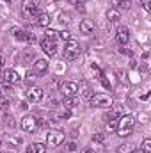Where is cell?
<instances>
[{
	"mask_svg": "<svg viewBox=\"0 0 151 153\" xmlns=\"http://www.w3.org/2000/svg\"><path fill=\"white\" fill-rule=\"evenodd\" d=\"M114 103L112 96L110 94H105V93H94L91 94V107H96V109H110Z\"/></svg>",
	"mask_w": 151,
	"mask_h": 153,
	"instance_id": "6da1fadb",
	"label": "cell"
},
{
	"mask_svg": "<svg viewBox=\"0 0 151 153\" xmlns=\"http://www.w3.org/2000/svg\"><path fill=\"white\" fill-rule=\"evenodd\" d=\"M64 139H66V134L62 130H50L46 134V146L57 148V146H61L64 143Z\"/></svg>",
	"mask_w": 151,
	"mask_h": 153,
	"instance_id": "7a4b0ae2",
	"label": "cell"
},
{
	"mask_svg": "<svg viewBox=\"0 0 151 153\" xmlns=\"http://www.w3.org/2000/svg\"><path fill=\"white\" fill-rule=\"evenodd\" d=\"M78 53H80V43H78L76 39H70V41H66L64 59L73 61V59H76V57H78Z\"/></svg>",
	"mask_w": 151,
	"mask_h": 153,
	"instance_id": "3957f363",
	"label": "cell"
},
{
	"mask_svg": "<svg viewBox=\"0 0 151 153\" xmlns=\"http://www.w3.org/2000/svg\"><path fill=\"white\" fill-rule=\"evenodd\" d=\"M39 7V0H23V16L29 20H34L38 14Z\"/></svg>",
	"mask_w": 151,
	"mask_h": 153,
	"instance_id": "277c9868",
	"label": "cell"
},
{
	"mask_svg": "<svg viewBox=\"0 0 151 153\" xmlns=\"http://www.w3.org/2000/svg\"><path fill=\"white\" fill-rule=\"evenodd\" d=\"M20 126L23 128V132H27V134H34L36 130H38V123H36V116H23L21 117V121H20Z\"/></svg>",
	"mask_w": 151,
	"mask_h": 153,
	"instance_id": "5b68a950",
	"label": "cell"
},
{
	"mask_svg": "<svg viewBox=\"0 0 151 153\" xmlns=\"http://www.w3.org/2000/svg\"><path fill=\"white\" fill-rule=\"evenodd\" d=\"M133 126H135V117L130 114H124V116H119L117 117V128H115V132L117 130H130V132H133Z\"/></svg>",
	"mask_w": 151,
	"mask_h": 153,
	"instance_id": "8992f818",
	"label": "cell"
},
{
	"mask_svg": "<svg viewBox=\"0 0 151 153\" xmlns=\"http://www.w3.org/2000/svg\"><path fill=\"white\" fill-rule=\"evenodd\" d=\"M59 91L64 94V96H76V93H78V84L76 82H61V85H59Z\"/></svg>",
	"mask_w": 151,
	"mask_h": 153,
	"instance_id": "52a82bcc",
	"label": "cell"
},
{
	"mask_svg": "<svg viewBox=\"0 0 151 153\" xmlns=\"http://www.w3.org/2000/svg\"><path fill=\"white\" fill-rule=\"evenodd\" d=\"M27 100L30 103H39L43 100V89L38 87V85H30L29 91H27Z\"/></svg>",
	"mask_w": 151,
	"mask_h": 153,
	"instance_id": "ba28073f",
	"label": "cell"
},
{
	"mask_svg": "<svg viewBox=\"0 0 151 153\" xmlns=\"http://www.w3.org/2000/svg\"><path fill=\"white\" fill-rule=\"evenodd\" d=\"M41 48H43V52H44L46 55H55V53H57V45H55V41H52V39H48V38L41 39Z\"/></svg>",
	"mask_w": 151,
	"mask_h": 153,
	"instance_id": "9c48e42d",
	"label": "cell"
},
{
	"mask_svg": "<svg viewBox=\"0 0 151 153\" xmlns=\"http://www.w3.org/2000/svg\"><path fill=\"white\" fill-rule=\"evenodd\" d=\"M2 76H4V82H7V84H11V85L21 82V76H20V73H18L16 70H4Z\"/></svg>",
	"mask_w": 151,
	"mask_h": 153,
	"instance_id": "30bf717a",
	"label": "cell"
},
{
	"mask_svg": "<svg viewBox=\"0 0 151 153\" xmlns=\"http://www.w3.org/2000/svg\"><path fill=\"white\" fill-rule=\"evenodd\" d=\"M46 71H48V61H44V59H36V61H34L32 73L36 76H39V75H44Z\"/></svg>",
	"mask_w": 151,
	"mask_h": 153,
	"instance_id": "8fae6325",
	"label": "cell"
},
{
	"mask_svg": "<svg viewBox=\"0 0 151 153\" xmlns=\"http://www.w3.org/2000/svg\"><path fill=\"white\" fill-rule=\"evenodd\" d=\"M115 39L121 46H124L128 41H130V29L128 27H119L117 29V34H115Z\"/></svg>",
	"mask_w": 151,
	"mask_h": 153,
	"instance_id": "7c38bea8",
	"label": "cell"
},
{
	"mask_svg": "<svg viewBox=\"0 0 151 153\" xmlns=\"http://www.w3.org/2000/svg\"><path fill=\"white\" fill-rule=\"evenodd\" d=\"M34 22L38 23L39 27H48V25H50V22H52V18H50V14H48V13H38V14H36V18H34Z\"/></svg>",
	"mask_w": 151,
	"mask_h": 153,
	"instance_id": "4fadbf2b",
	"label": "cell"
},
{
	"mask_svg": "<svg viewBox=\"0 0 151 153\" xmlns=\"http://www.w3.org/2000/svg\"><path fill=\"white\" fill-rule=\"evenodd\" d=\"M46 152V144L43 143H32L25 148V153H44Z\"/></svg>",
	"mask_w": 151,
	"mask_h": 153,
	"instance_id": "5bb4252c",
	"label": "cell"
},
{
	"mask_svg": "<svg viewBox=\"0 0 151 153\" xmlns=\"http://www.w3.org/2000/svg\"><path fill=\"white\" fill-rule=\"evenodd\" d=\"M94 30V22L93 20H82L80 22V32L82 34H91Z\"/></svg>",
	"mask_w": 151,
	"mask_h": 153,
	"instance_id": "9a60e30c",
	"label": "cell"
},
{
	"mask_svg": "<svg viewBox=\"0 0 151 153\" xmlns=\"http://www.w3.org/2000/svg\"><path fill=\"white\" fill-rule=\"evenodd\" d=\"M114 5V9H117V11H121V9H130L132 7V0H110Z\"/></svg>",
	"mask_w": 151,
	"mask_h": 153,
	"instance_id": "2e32d148",
	"label": "cell"
},
{
	"mask_svg": "<svg viewBox=\"0 0 151 153\" xmlns=\"http://www.w3.org/2000/svg\"><path fill=\"white\" fill-rule=\"evenodd\" d=\"M62 105H64V109L71 111V109H75L76 105H78V98L76 96H66L64 102H62Z\"/></svg>",
	"mask_w": 151,
	"mask_h": 153,
	"instance_id": "e0dca14e",
	"label": "cell"
},
{
	"mask_svg": "<svg viewBox=\"0 0 151 153\" xmlns=\"http://www.w3.org/2000/svg\"><path fill=\"white\" fill-rule=\"evenodd\" d=\"M107 20H109V22H112V23H117V22L121 20V13H119L117 9L110 7V9L107 11Z\"/></svg>",
	"mask_w": 151,
	"mask_h": 153,
	"instance_id": "ac0fdd59",
	"label": "cell"
},
{
	"mask_svg": "<svg viewBox=\"0 0 151 153\" xmlns=\"http://www.w3.org/2000/svg\"><path fill=\"white\" fill-rule=\"evenodd\" d=\"M7 143H9L11 148H16V150H18V148L23 144V139L18 137V135H9V137H7Z\"/></svg>",
	"mask_w": 151,
	"mask_h": 153,
	"instance_id": "d6986e66",
	"label": "cell"
},
{
	"mask_svg": "<svg viewBox=\"0 0 151 153\" xmlns=\"http://www.w3.org/2000/svg\"><path fill=\"white\" fill-rule=\"evenodd\" d=\"M29 34H30V32L21 30V29H16V30H14V38L18 39V41H29Z\"/></svg>",
	"mask_w": 151,
	"mask_h": 153,
	"instance_id": "ffe728a7",
	"label": "cell"
},
{
	"mask_svg": "<svg viewBox=\"0 0 151 153\" xmlns=\"http://www.w3.org/2000/svg\"><path fill=\"white\" fill-rule=\"evenodd\" d=\"M70 116H71V111L64 109V111H61V112H55V114H53V121H59V119H68Z\"/></svg>",
	"mask_w": 151,
	"mask_h": 153,
	"instance_id": "44dd1931",
	"label": "cell"
},
{
	"mask_svg": "<svg viewBox=\"0 0 151 153\" xmlns=\"http://www.w3.org/2000/svg\"><path fill=\"white\" fill-rule=\"evenodd\" d=\"M44 38L52 39V41H55V39L59 38V32L57 30H53V29H46V32H44Z\"/></svg>",
	"mask_w": 151,
	"mask_h": 153,
	"instance_id": "7402d4cb",
	"label": "cell"
},
{
	"mask_svg": "<svg viewBox=\"0 0 151 153\" xmlns=\"http://www.w3.org/2000/svg\"><path fill=\"white\" fill-rule=\"evenodd\" d=\"M141 150H142L144 153H151V139H144V141H142Z\"/></svg>",
	"mask_w": 151,
	"mask_h": 153,
	"instance_id": "603a6c76",
	"label": "cell"
},
{
	"mask_svg": "<svg viewBox=\"0 0 151 153\" xmlns=\"http://www.w3.org/2000/svg\"><path fill=\"white\" fill-rule=\"evenodd\" d=\"M105 137H107V135H105L103 132H96V134L93 135V141H94V143H103Z\"/></svg>",
	"mask_w": 151,
	"mask_h": 153,
	"instance_id": "cb8c5ba5",
	"label": "cell"
},
{
	"mask_svg": "<svg viewBox=\"0 0 151 153\" xmlns=\"http://www.w3.org/2000/svg\"><path fill=\"white\" fill-rule=\"evenodd\" d=\"M117 117H119V114H117V112H114V111L105 112V116H103V119H105V121H114V119H117Z\"/></svg>",
	"mask_w": 151,
	"mask_h": 153,
	"instance_id": "d4e9b609",
	"label": "cell"
},
{
	"mask_svg": "<svg viewBox=\"0 0 151 153\" xmlns=\"http://www.w3.org/2000/svg\"><path fill=\"white\" fill-rule=\"evenodd\" d=\"M117 153H132V144H121L117 148Z\"/></svg>",
	"mask_w": 151,
	"mask_h": 153,
	"instance_id": "484cf974",
	"label": "cell"
},
{
	"mask_svg": "<svg viewBox=\"0 0 151 153\" xmlns=\"http://www.w3.org/2000/svg\"><path fill=\"white\" fill-rule=\"evenodd\" d=\"M91 71L96 75V78H100V76L103 75V71L100 70V66H98V64H91Z\"/></svg>",
	"mask_w": 151,
	"mask_h": 153,
	"instance_id": "4316f807",
	"label": "cell"
},
{
	"mask_svg": "<svg viewBox=\"0 0 151 153\" xmlns=\"http://www.w3.org/2000/svg\"><path fill=\"white\" fill-rule=\"evenodd\" d=\"M59 38L62 39V41H70L71 39V34H70V30H61L59 32Z\"/></svg>",
	"mask_w": 151,
	"mask_h": 153,
	"instance_id": "83f0119b",
	"label": "cell"
},
{
	"mask_svg": "<svg viewBox=\"0 0 151 153\" xmlns=\"http://www.w3.org/2000/svg\"><path fill=\"white\" fill-rule=\"evenodd\" d=\"M59 22H61V23H68V22H70V14H68V13H61V14H59Z\"/></svg>",
	"mask_w": 151,
	"mask_h": 153,
	"instance_id": "f1b7e54d",
	"label": "cell"
},
{
	"mask_svg": "<svg viewBox=\"0 0 151 153\" xmlns=\"http://www.w3.org/2000/svg\"><path fill=\"white\" fill-rule=\"evenodd\" d=\"M9 107V100L7 98H0V111H5Z\"/></svg>",
	"mask_w": 151,
	"mask_h": 153,
	"instance_id": "f546056e",
	"label": "cell"
},
{
	"mask_svg": "<svg viewBox=\"0 0 151 153\" xmlns=\"http://www.w3.org/2000/svg\"><path fill=\"white\" fill-rule=\"evenodd\" d=\"M130 134H132L130 130H117V135H119V137H128Z\"/></svg>",
	"mask_w": 151,
	"mask_h": 153,
	"instance_id": "4dcf8cb0",
	"label": "cell"
},
{
	"mask_svg": "<svg viewBox=\"0 0 151 153\" xmlns=\"http://www.w3.org/2000/svg\"><path fill=\"white\" fill-rule=\"evenodd\" d=\"M25 80H27V84H32V82H34V80H36V75H34V73H32V71H30V73H29V75H27V78H25Z\"/></svg>",
	"mask_w": 151,
	"mask_h": 153,
	"instance_id": "1f68e13d",
	"label": "cell"
},
{
	"mask_svg": "<svg viewBox=\"0 0 151 153\" xmlns=\"http://www.w3.org/2000/svg\"><path fill=\"white\" fill-rule=\"evenodd\" d=\"M75 5L78 9H82L84 11V5H85V0H75Z\"/></svg>",
	"mask_w": 151,
	"mask_h": 153,
	"instance_id": "d6a6232c",
	"label": "cell"
},
{
	"mask_svg": "<svg viewBox=\"0 0 151 153\" xmlns=\"http://www.w3.org/2000/svg\"><path fill=\"white\" fill-rule=\"evenodd\" d=\"M139 121H141V123H146V121H148V114H144V112L139 114Z\"/></svg>",
	"mask_w": 151,
	"mask_h": 153,
	"instance_id": "836d02e7",
	"label": "cell"
},
{
	"mask_svg": "<svg viewBox=\"0 0 151 153\" xmlns=\"http://www.w3.org/2000/svg\"><path fill=\"white\" fill-rule=\"evenodd\" d=\"M80 153H98V152H96L94 148H84V150H82Z\"/></svg>",
	"mask_w": 151,
	"mask_h": 153,
	"instance_id": "e575fe53",
	"label": "cell"
},
{
	"mask_svg": "<svg viewBox=\"0 0 151 153\" xmlns=\"http://www.w3.org/2000/svg\"><path fill=\"white\" fill-rule=\"evenodd\" d=\"M68 150H70V152H75V150H76V144H75V143H71V144H70V148H68Z\"/></svg>",
	"mask_w": 151,
	"mask_h": 153,
	"instance_id": "d590c367",
	"label": "cell"
},
{
	"mask_svg": "<svg viewBox=\"0 0 151 153\" xmlns=\"http://www.w3.org/2000/svg\"><path fill=\"white\" fill-rule=\"evenodd\" d=\"M2 66H4V59L0 57V71H2Z\"/></svg>",
	"mask_w": 151,
	"mask_h": 153,
	"instance_id": "8d00e7d4",
	"label": "cell"
},
{
	"mask_svg": "<svg viewBox=\"0 0 151 153\" xmlns=\"http://www.w3.org/2000/svg\"><path fill=\"white\" fill-rule=\"evenodd\" d=\"M132 153H144L142 150H132Z\"/></svg>",
	"mask_w": 151,
	"mask_h": 153,
	"instance_id": "74e56055",
	"label": "cell"
},
{
	"mask_svg": "<svg viewBox=\"0 0 151 153\" xmlns=\"http://www.w3.org/2000/svg\"><path fill=\"white\" fill-rule=\"evenodd\" d=\"M0 146H2V139H0Z\"/></svg>",
	"mask_w": 151,
	"mask_h": 153,
	"instance_id": "f35d334b",
	"label": "cell"
},
{
	"mask_svg": "<svg viewBox=\"0 0 151 153\" xmlns=\"http://www.w3.org/2000/svg\"><path fill=\"white\" fill-rule=\"evenodd\" d=\"M0 153H5V152H0Z\"/></svg>",
	"mask_w": 151,
	"mask_h": 153,
	"instance_id": "ab89813d",
	"label": "cell"
},
{
	"mask_svg": "<svg viewBox=\"0 0 151 153\" xmlns=\"http://www.w3.org/2000/svg\"><path fill=\"white\" fill-rule=\"evenodd\" d=\"M55 2H59V0H55Z\"/></svg>",
	"mask_w": 151,
	"mask_h": 153,
	"instance_id": "60d3db41",
	"label": "cell"
}]
</instances>
